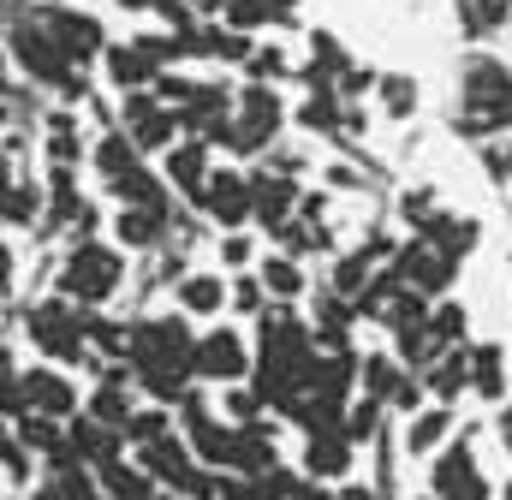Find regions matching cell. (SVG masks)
I'll return each mask as SVG.
<instances>
[{"label":"cell","mask_w":512,"mask_h":500,"mask_svg":"<svg viewBox=\"0 0 512 500\" xmlns=\"http://www.w3.org/2000/svg\"><path fill=\"white\" fill-rule=\"evenodd\" d=\"M131 358L137 370H197V346L185 334L179 316H149V322H131Z\"/></svg>","instance_id":"cell-2"},{"label":"cell","mask_w":512,"mask_h":500,"mask_svg":"<svg viewBox=\"0 0 512 500\" xmlns=\"http://www.w3.org/2000/svg\"><path fill=\"white\" fill-rule=\"evenodd\" d=\"M435 495L441 500H483V477H477V465H471L465 447H447V453H441V465H435Z\"/></svg>","instance_id":"cell-12"},{"label":"cell","mask_w":512,"mask_h":500,"mask_svg":"<svg viewBox=\"0 0 512 500\" xmlns=\"http://www.w3.org/2000/svg\"><path fill=\"white\" fill-rule=\"evenodd\" d=\"M6 185H12V179H6V155H0V191H6Z\"/></svg>","instance_id":"cell-46"},{"label":"cell","mask_w":512,"mask_h":500,"mask_svg":"<svg viewBox=\"0 0 512 500\" xmlns=\"http://www.w3.org/2000/svg\"><path fill=\"white\" fill-rule=\"evenodd\" d=\"M102 483H108V500H155L149 495V471H131L126 459H108Z\"/></svg>","instance_id":"cell-21"},{"label":"cell","mask_w":512,"mask_h":500,"mask_svg":"<svg viewBox=\"0 0 512 500\" xmlns=\"http://www.w3.org/2000/svg\"><path fill=\"white\" fill-rule=\"evenodd\" d=\"M42 24L54 30V42L66 48V60H72V66L102 54V24H96V18H84V12H72V6H48V12H42Z\"/></svg>","instance_id":"cell-9"},{"label":"cell","mask_w":512,"mask_h":500,"mask_svg":"<svg viewBox=\"0 0 512 500\" xmlns=\"http://www.w3.org/2000/svg\"><path fill=\"white\" fill-rule=\"evenodd\" d=\"M96 167H102L108 179H126L131 167H137V143H131V131H114V137L96 143Z\"/></svg>","instance_id":"cell-22"},{"label":"cell","mask_w":512,"mask_h":500,"mask_svg":"<svg viewBox=\"0 0 512 500\" xmlns=\"http://www.w3.org/2000/svg\"><path fill=\"white\" fill-rule=\"evenodd\" d=\"M233 304H239V310H262V286H256V280H239V286H233Z\"/></svg>","instance_id":"cell-41"},{"label":"cell","mask_w":512,"mask_h":500,"mask_svg":"<svg viewBox=\"0 0 512 500\" xmlns=\"http://www.w3.org/2000/svg\"><path fill=\"white\" fill-rule=\"evenodd\" d=\"M256 191V221L262 227H286V215H292V203H298V191H292V179L280 173V179H251Z\"/></svg>","instance_id":"cell-17"},{"label":"cell","mask_w":512,"mask_h":500,"mask_svg":"<svg viewBox=\"0 0 512 500\" xmlns=\"http://www.w3.org/2000/svg\"><path fill=\"white\" fill-rule=\"evenodd\" d=\"M459 18H465L471 36H489V30L507 24V0H459Z\"/></svg>","instance_id":"cell-24"},{"label":"cell","mask_w":512,"mask_h":500,"mask_svg":"<svg viewBox=\"0 0 512 500\" xmlns=\"http://www.w3.org/2000/svg\"><path fill=\"white\" fill-rule=\"evenodd\" d=\"M155 500H179V489H167V495H155Z\"/></svg>","instance_id":"cell-48"},{"label":"cell","mask_w":512,"mask_h":500,"mask_svg":"<svg viewBox=\"0 0 512 500\" xmlns=\"http://www.w3.org/2000/svg\"><path fill=\"white\" fill-rule=\"evenodd\" d=\"M30 203H36V197H30V191H18V185H6V191H0V215H6V221H30V215H36Z\"/></svg>","instance_id":"cell-37"},{"label":"cell","mask_w":512,"mask_h":500,"mask_svg":"<svg viewBox=\"0 0 512 500\" xmlns=\"http://www.w3.org/2000/svg\"><path fill=\"white\" fill-rule=\"evenodd\" d=\"M191 6H227V0H191Z\"/></svg>","instance_id":"cell-47"},{"label":"cell","mask_w":512,"mask_h":500,"mask_svg":"<svg viewBox=\"0 0 512 500\" xmlns=\"http://www.w3.org/2000/svg\"><path fill=\"white\" fill-rule=\"evenodd\" d=\"M126 435L137 441V447H149V441H161V435H167V417H161V411H137V417L126 423Z\"/></svg>","instance_id":"cell-35"},{"label":"cell","mask_w":512,"mask_h":500,"mask_svg":"<svg viewBox=\"0 0 512 500\" xmlns=\"http://www.w3.org/2000/svg\"><path fill=\"white\" fill-rule=\"evenodd\" d=\"M507 500H512V483H507Z\"/></svg>","instance_id":"cell-50"},{"label":"cell","mask_w":512,"mask_h":500,"mask_svg":"<svg viewBox=\"0 0 512 500\" xmlns=\"http://www.w3.org/2000/svg\"><path fill=\"white\" fill-rule=\"evenodd\" d=\"M108 78L120 84V90H137V84H149V78H161V60L143 48V42H126V48H108Z\"/></svg>","instance_id":"cell-14"},{"label":"cell","mask_w":512,"mask_h":500,"mask_svg":"<svg viewBox=\"0 0 512 500\" xmlns=\"http://www.w3.org/2000/svg\"><path fill=\"white\" fill-rule=\"evenodd\" d=\"M161 233H167V209H126L120 215V245H131V250L155 245Z\"/></svg>","instance_id":"cell-19"},{"label":"cell","mask_w":512,"mask_h":500,"mask_svg":"<svg viewBox=\"0 0 512 500\" xmlns=\"http://www.w3.org/2000/svg\"><path fill=\"white\" fill-rule=\"evenodd\" d=\"M114 191L126 197L131 209H167V191H161V185H155L143 167H131L126 179H114Z\"/></svg>","instance_id":"cell-23"},{"label":"cell","mask_w":512,"mask_h":500,"mask_svg":"<svg viewBox=\"0 0 512 500\" xmlns=\"http://www.w3.org/2000/svg\"><path fill=\"white\" fill-rule=\"evenodd\" d=\"M262 286H268V292H280V298H298V286H304V280H298V268H292L286 256H274V262L262 268Z\"/></svg>","instance_id":"cell-31"},{"label":"cell","mask_w":512,"mask_h":500,"mask_svg":"<svg viewBox=\"0 0 512 500\" xmlns=\"http://www.w3.org/2000/svg\"><path fill=\"white\" fill-rule=\"evenodd\" d=\"M251 72H256V78H268V72L280 78V72H286V60H280L274 48H256V54H251Z\"/></svg>","instance_id":"cell-39"},{"label":"cell","mask_w":512,"mask_h":500,"mask_svg":"<svg viewBox=\"0 0 512 500\" xmlns=\"http://www.w3.org/2000/svg\"><path fill=\"white\" fill-rule=\"evenodd\" d=\"M197 203H203L215 221H227V227H239L245 215H256V191H251V179H239V173H215Z\"/></svg>","instance_id":"cell-10"},{"label":"cell","mask_w":512,"mask_h":500,"mask_svg":"<svg viewBox=\"0 0 512 500\" xmlns=\"http://www.w3.org/2000/svg\"><path fill=\"white\" fill-rule=\"evenodd\" d=\"M512 125V72L495 60H471L465 66V108H459V131L489 137Z\"/></svg>","instance_id":"cell-1"},{"label":"cell","mask_w":512,"mask_h":500,"mask_svg":"<svg viewBox=\"0 0 512 500\" xmlns=\"http://www.w3.org/2000/svg\"><path fill=\"white\" fill-rule=\"evenodd\" d=\"M501 370H507V358H501V346H477L471 352V381H477V393H501Z\"/></svg>","instance_id":"cell-25"},{"label":"cell","mask_w":512,"mask_h":500,"mask_svg":"<svg viewBox=\"0 0 512 500\" xmlns=\"http://www.w3.org/2000/svg\"><path fill=\"white\" fill-rule=\"evenodd\" d=\"M179 298H185V310H197V316H209V310H221V298H227V286H221L215 274H197V280H185V286H179Z\"/></svg>","instance_id":"cell-26"},{"label":"cell","mask_w":512,"mask_h":500,"mask_svg":"<svg viewBox=\"0 0 512 500\" xmlns=\"http://www.w3.org/2000/svg\"><path fill=\"white\" fill-rule=\"evenodd\" d=\"M6 274H12V256H6V250H0V286H6Z\"/></svg>","instance_id":"cell-44"},{"label":"cell","mask_w":512,"mask_h":500,"mask_svg":"<svg viewBox=\"0 0 512 500\" xmlns=\"http://www.w3.org/2000/svg\"><path fill=\"white\" fill-rule=\"evenodd\" d=\"M370 429H376V405H358V411H352V423H346V435H352V441H364Z\"/></svg>","instance_id":"cell-40"},{"label":"cell","mask_w":512,"mask_h":500,"mask_svg":"<svg viewBox=\"0 0 512 500\" xmlns=\"http://www.w3.org/2000/svg\"><path fill=\"white\" fill-rule=\"evenodd\" d=\"M233 465H239V471H268V465H274V447L262 441V429H239V447H233Z\"/></svg>","instance_id":"cell-27"},{"label":"cell","mask_w":512,"mask_h":500,"mask_svg":"<svg viewBox=\"0 0 512 500\" xmlns=\"http://www.w3.org/2000/svg\"><path fill=\"white\" fill-rule=\"evenodd\" d=\"M12 54H18V66H24L30 78H42V84H66V78H72V60H66V48L54 42V30H48L42 18H18V24H12Z\"/></svg>","instance_id":"cell-4"},{"label":"cell","mask_w":512,"mask_h":500,"mask_svg":"<svg viewBox=\"0 0 512 500\" xmlns=\"http://www.w3.org/2000/svg\"><path fill=\"white\" fill-rule=\"evenodd\" d=\"M274 125H280V102H274V90L268 84H251L245 96H239V114L227 125V149H262L268 137H274Z\"/></svg>","instance_id":"cell-6"},{"label":"cell","mask_w":512,"mask_h":500,"mask_svg":"<svg viewBox=\"0 0 512 500\" xmlns=\"http://www.w3.org/2000/svg\"><path fill=\"white\" fill-rule=\"evenodd\" d=\"M0 30H6V12H0Z\"/></svg>","instance_id":"cell-49"},{"label":"cell","mask_w":512,"mask_h":500,"mask_svg":"<svg viewBox=\"0 0 512 500\" xmlns=\"http://www.w3.org/2000/svg\"><path fill=\"white\" fill-rule=\"evenodd\" d=\"M90 417L108 423V429H126L131 417H137V411H131V393L120 387V381H102V387L90 393Z\"/></svg>","instance_id":"cell-18"},{"label":"cell","mask_w":512,"mask_h":500,"mask_svg":"<svg viewBox=\"0 0 512 500\" xmlns=\"http://www.w3.org/2000/svg\"><path fill=\"white\" fill-rule=\"evenodd\" d=\"M399 381H405V375L393 370L387 358H370V364H364V387H370L376 399H393V393H399Z\"/></svg>","instance_id":"cell-32"},{"label":"cell","mask_w":512,"mask_h":500,"mask_svg":"<svg viewBox=\"0 0 512 500\" xmlns=\"http://www.w3.org/2000/svg\"><path fill=\"white\" fill-rule=\"evenodd\" d=\"M167 179H173L179 191L203 197V191H209V149H203V143H179V149L167 155Z\"/></svg>","instance_id":"cell-15"},{"label":"cell","mask_w":512,"mask_h":500,"mask_svg":"<svg viewBox=\"0 0 512 500\" xmlns=\"http://www.w3.org/2000/svg\"><path fill=\"white\" fill-rule=\"evenodd\" d=\"M429 334H435L441 346H453V340L465 334V310H459V304H447V310H435V316H429Z\"/></svg>","instance_id":"cell-34"},{"label":"cell","mask_w":512,"mask_h":500,"mask_svg":"<svg viewBox=\"0 0 512 500\" xmlns=\"http://www.w3.org/2000/svg\"><path fill=\"white\" fill-rule=\"evenodd\" d=\"M286 500H334L328 489H316V483H292V495Z\"/></svg>","instance_id":"cell-42"},{"label":"cell","mask_w":512,"mask_h":500,"mask_svg":"<svg viewBox=\"0 0 512 500\" xmlns=\"http://www.w3.org/2000/svg\"><path fill=\"white\" fill-rule=\"evenodd\" d=\"M245 370H251V352H245L239 334H209V340H197V375L233 381V375H245Z\"/></svg>","instance_id":"cell-11"},{"label":"cell","mask_w":512,"mask_h":500,"mask_svg":"<svg viewBox=\"0 0 512 500\" xmlns=\"http://www.w3.org/2000/svg\"><path fill=\"white\" fill-rule=\"evenodd\" d=\"M441 435H447V411H423V417H411V435H405V441H411V453H423V447H435Z\"/></svg>","instance_id":"cell-30"},{"label":"cell","mask_w":512,"mask_h":500,"mask_svg":"<svg viewBox=\"0 0 512 500\" xmlns=\"http://www.w3.org/2000/svg\"><path fill=\"white\" fill-rule=\"evenodd\" d=\"M120 286V256L102 245H78L66 256V274H60V292L72 304H102L108 292Z\"/></svg>","instance_id":"cell-3"},{"label":"cell","mask_w":512,"mask_h":500,"mask_svg":"<svg viewBox=\"0 0 512 500\" xmlns=\"http://www.w3.org/2000/svg\"><path fill=\"white\" fill-rule=\"evenodd\" d=\"M334 120H340V114H334V96H316V102L304 108V125H316V131H328Z\"/></svg>","instance_id":"cell-38"},{"label":"cell","mask_w":512,"mask_h":500,"mask_svg":"<svg viewBox=\"0 0 512 500\" xmlns=\"http://www.w3.org/2000/svg\"><path fill=\"white\" fill-rule=\"evenodd\" d=\"M24 399H30V411H42V417H72V381L54 370H30L24 375Z\"/></svg>","instance_id":"cell-13"},{"label":"cell","mask_w":512,"mask_h":500,"mask_svg":"<svg viewBox=\"0 0 512 500\" xmlns=\"http://www.w3.org/2000/svg\"><path fill=\"white\" fill-rule=\"evenodd\" d=\"M126 131L137 149H167L173 143V131H179V108H161L155 96H143V90H131L126 96Z\"/></svg>","instance_id":"cell-7"},{"label":"cell","mask_w":512,"mask_h":500,"mask_svg":"<svg viewBox=\"0 0 512 500\" xmlns=\"http://www.w3.org/2000/svg\"><path fill=\"white\" fill-rule=\"evenodd\" d=\"M364 274H370V250H358V256H346L334 280H340V292H358V286H364Z\"/></svg>","instance_id":"cell-36"},{"label":"cell","mask_w":512,"mask_h":500,"mask_svg":"<svg viewBox=\"0 0 512 500\" xmlns=\"http://www.w3.org/2000/svg\"><path fill=\"white\" fill-rule=\"evenodd\" d=\"M304 465H310V477H346V465H352V435H334V429L322 435V429H316Z\"/></svg>","instance_id":"cell-16"},{"label":"cell","mask_w":512,"mask_h":500,"mask_svg":"<svg viewBox=\"0 0 512 500\" xmlns=\"http://www.w3.org/2000/svg\"><path fill=\"white\" fill-rule=\"evenodd\" d=\"M54 423H60V417H42V411H36V417H24V429H18V435H24V447H30V453H54V447L66 441Z\"/></svg>","instance_id":"cell-28"},{"label":"cell","mask_w":512,"mask_h":500,"mask_svg":"<svg viewBox=\"0 0 512 500\" xmlns=\"http://www.w3.org/2000/svg\"><path fill=\"white\" fill-rule=\"evenodd\" d=\"M501 441L512 447V411H501Z\"/></svg>","instance_id":"cell-43"},{"label":"cell","mask_w":512,"mask_h":500,"mask_svg":"<svg viewBox=\"0 0 512 500\" xmlns=\"http://www.w3.org/2000/svg\"><path fill=\"white\" fill-rule=\"evenodd\" d=\"M340 500H370V495H364V489H346V495H340Z\"/></svg>","instance_id":"cell-45"},{"label":"cell","mask_w":512,"mask_h":500,"mask_svg":"<svg viewBox=\"0 0 512 500\" xmlns=\"http://www.w3.org/2000/svg\"><path fill=\"white\" fill-rule=\"evenodd\" d=\"M382 102H387V114H411L417 108V84L411 78H382Z\"/></svg>","instance_id":"cell-33"},{"label":"cell","mask_w":512,"mask_h":500,"mask_svg":"<svg viewBox=\"0 0 512 500\" xmlns=\"http://www.w3.org/2000/svg\"><path fill=\"white\" fill-rule=\"evenodd\" d=\"M274 6H286V0H227V24H233V30L268 24V18H274Z\"/></svg>","instance_id":"cell-29"},{"label":"cell","mask_w":512,"mask_h":500,"mask_svg":"<svg viewBox=\"0 0 512 500\" xmlns=\"http://www.w3.org/2000/svg\"><path fill=\"white\" fill-rule=\"evenodd\" d=\"M471 381V352L465 346H447V358L429 370V393H441V399H453L459 387Z\"/></svg>","instance_id":"cell-20"},{"label":"cell","mask_w":512,"mask_h":500,"mask_svg":"<svg viewBox=\"0 0 512 500\" xmlns=\"http://www.w3.org/2000/svg\"><path fill=\"white\" fill-rule=\"evenodd\" d=\"M453 262H459V256H447L441 245H429V239H423V245L399 250V268H393V274L423 298V292H441V286L453 280Z\"/></svg>","instance_id":"cell-8"},{"label":"cell","mask_w":512,"mask_h":500,"mask_svg":"<svg viewBox=\"0 0 512 500\" xmlns=\"http://www.w3.org/2000/svg\"><path fill=\"white\" fill-rule=\"evenodd\" d=\"M30 334H36V346L54 352V358H84V334H90V322L78 316L72 298H48V304L30 310Z\"/></svg>","instance_id":"cell-5"}]
</instances>
